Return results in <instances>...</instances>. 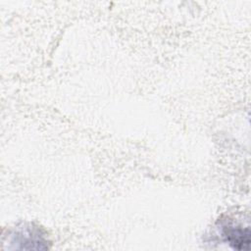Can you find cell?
Masks as SVG:
<instances>
[{
    "mask_svg": "<svg viewBox=\"0 0 251 251\" xmlns=\"http://www.w3.org/2000/svg\"><path fill=\"white\" fill-rule=\"evenodd\" d=\"M222 236L233 249L249 250L250 249V228L233 223L226 224L222 226Z\"/></svg>",
    "mask_w": 251,
    "mask_h": 251,
    "instance_id": "cell-1",
    "label": "cell"
},
{
    "mask_svg": "<svg viewBox=\"0 0 251 251\" xmlns=\"http://www.w3.org/2000/svg\"><path fill=\"white\" fill-rule=\"evenodd\" d=\"M17 243L23 244L24 249H47V241L43 238L40 232L35 228L26 227L24 231L19 232L16 235Z\"/></svg>",
    "mask_w": 251,
    "mask_h": 251,
    "instance_id": "cell-2",
    "label": "cell"
}]
</instances>
